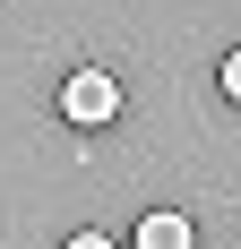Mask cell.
I'll use <instances>...</instances> for the list:
<instances>
[{"instance_id":"6da1fadb","label":"cell","mask_w":241,"mask_h":249,"mask_svg":"<svg viewBox=\"0 0 241 249\" xmlns=\"http://www.w3.org/2000/svg\"><path fill=\"white\" fill-rule=\"evenodd\" d=\"M120 112V77H103V69H78L69 86H60V121L69 129H103Z\"/></svg>"},{"instance_id":"7a4b0ae2","label":"cell","mask_w":241,"mask_h":249,"mask_svg":"<svg viewBox=\"0 0 241 249\" xmlns=\"http://www.w3.org/2000/svg\"><path fill=\"white\" fill-rule=\"evenodd\" d=\"M138 249H198V232H190V215H146Z\"/></svg>"},{"instance_id":"3957f363","label":"cell","mask_w":241,"mask_h":249,"mask_svg":"<svg viewBox=\"0 0 241 249\" xmlns=\"http://www.w3.org/2000/svg\"><path fill=\"white\" fill-rule=\"evenodd\" d=\"M224 95L241 103V52H224Z\"/></svg>"},{"instance_id":"277c9868","label":"cell","mask_w":241,"mask_h":249,"mask_svg":"<svg viewBox=\"0 0 241 249\" xmlns=\"http://www.w3.org/2000/svg\"><path fill=\"white\" fill-rule=\"evenodd\" d=\"M69 249H112V241H103V232H78V241H69Z\"/></svg>"}]
</instances>
